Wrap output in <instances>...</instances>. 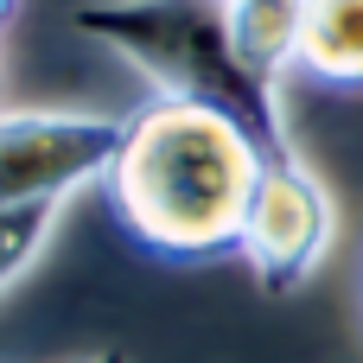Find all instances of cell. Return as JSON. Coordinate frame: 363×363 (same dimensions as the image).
<instances>
[{"instance_id":"7a4b0ae2","label":"cell","mask_w":363,"mask_h":363,"mask_svg":"<svg viewBox=\"0 0 363 363\" xmlns=\"http://www.w3.org/2000/svg\"><path fill=\"white\" fill-rule=\"evenodd\" d=\"M70 26L128 57L160 96L230 115L268 160H300L281 115V77L242 51L230 0H89L70 13Z\"/></svg>"},{"instance_id":"277c9868","label":"cell","mask_w":363,"mask_h":363,"mask_svg":"<svg viewBox=\"0 0 363 363\" xmlns=\"http://www.w3.org/2000/svg\"><path fill=\"white\" fill-rule=\"evenodd\" d=\"M332 230H338V211H332V191L319 185V172L306 160H268L255 179L236 255L249 262V274L268 294H294L325 262Z\"/></svg>"},{"instance_id":"5b68a950","label":"cell","mask_w":363,"mask_h":363,"mask_svg":"<svg viewBox=\"0 0 363 363\" xmlns=\"http://www.w3.org/2000/svg\"><path fill=\"white\" fill-rule=\"evenodd\" d=\"M294 64L332 89H363V0H306Z\"/></svg>"},{"instance_id":"6da1fadb","label":"cell","mask_w":363,"mask_h":363,"mask_svg":"<svg viewBox=\"0 0 363 363\" xmlns=\"http://www.w3.org/2000/svg\"><path fill=\"white\" fill-rule=\"evenodd\" d=\"M268 153L217 108L153 96L121 121L108 204L121 230L160 262H217L242 249V217Z\"/></svg>"},{"instance_id":"9c48e42d","label":"cell","mask_w":363,"mask_h":363,"mask_svg":"<svg viewBox=\"0 0 363 363\" xmlns=\"http://www.w3.org/2000/svg\"><path fill=\"white\" fill-rule=\"evenodd\" d=\"M89 363H128V357H121V351H102V357H89Z\"/></svg>"},{"instance_id":"52a82bcc","label":"cell","mask_w":363,"mask_h":363,"mask_svg":"<svg viewBox=\"0 0 363 363\" xmlns=\"http://www.w3.org/2000/svg\"><path fill=\"white\" fill-rule=\"evenodd\" d=\"M51 217H57V204H6L0 211V294L32 268V255L51 236Z\"/></svg>"},{"instance_id":"3957f363","label":"cell","mask_w":363,"mask_h":363,"mask_svg":"<svg viewBox=\"0 0 363 363\" xmlns=\"http://www.w3.org/2000/svg\"><path fill=\"white\" fill-rule=\"evenodd\" d=\"M115 153H121L115 115H57V108L0 115V211L64 204L70 191L108 179Z\"/></svg>"},{"instance_id":"ba28073f","label":"cell","mask_w":363,"mask_h":363,"mask_svg":"<svg viewBox=\"0 0 363 363\" xmlns=\"http://www.w3.org/2000/svg\"><path fill=\"white\" fill-rule=\"evenodd\" d=\"M13 13H19V0H0V26H6V19H13Z\"/></svg>"},{"instance_id":"8992f818","label":"cell","mask_w":363,"mask_h":363,"mask_svg":"<svg viewBox=\"0 0 363 363\" xmlns=\"http://www.w3.org/2000/svg\"><path fill=\"white\" fill-rule=\"evenodd\" d=\"M236 6V32H242V51L281 77L294 57H300V19H306V0H230Z\"/></svg>"}]
</instances>
